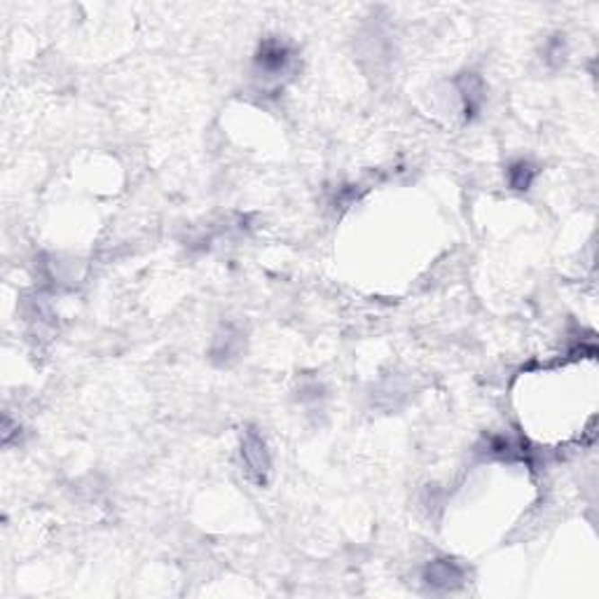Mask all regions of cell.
<instances>
[{"label":"cell","mask_w":599,"mask_h":599,"mask_svg":"<svg viewBox=\"0 0 599 599\" xmlns=\"http://www.w3.org/2000/svg\"><path fill=\"white\" fill-rule=\"evenodd\" d=\"M242 463L249 480H253L258 487L268 485L269 473H272V457L262 436L253 428L246 431L242 438Z\"/></svg>","instance_id":"obj_1"},{"label":"cell","mask_w":599,"mask_h":599,"mask_svg":"<svg viewBox=\"0 0 599 599\" xmlns=\"http://www.w3.org/2000/svg\"><path fill=\"white\" fill-rule=\"evenodd\" d=\"M293 59H295L293 49L288 48L284 40H279V38H268V40L258 48L255 66H258V71L265 73V77H272L274 80V77H281L291 71Z\"/></svg>","instance_id":"obj_2"},{"label":"cell","mask_w":599,"mask_h":599,"mask_svg":"<svg viewBox=\"0 0 599 599\" xmlns=\"http://www.w3.org/2000/svg\"><path fill=\"white\" fill-rule=\"evenodd\" d=\"M463 581H466V569H463L457 559L438 558L424 567V583H427L431 590H438V593L457 590V587L463 586Z\"/></svg>","instance_id":"obj_3"},{"label":"cell","mask_w":599,"mask_h":599,"mask_svg":"<svg viewBox=\"0 0 599 599\" xmlns=\"http://www.w3.org/2000/svg\"><path fill=\"white\" fill-rule=\"evenodd\" d=\"M457 92L463 103V118L473 119L485 103V83L478 73H462L457 77Z\"/></svg>","instance_id":"obj_4"},{"label":"cell","mask_w":599,"mask_h":599,"mask_svg":"<svg viewBox=\"0 0 599 599\" xmlns=\"http://www.w3.org/2000/svg\"><path fill=\"white\" fill-rule=\"evenodd\" d=\"M243 351V335L234 326H223L216 332L214 345H211V358L220 366L237 361Z\"/></svg>","instance_id":"obj_5"},{"label":"cell","mask_w":599,"mask_h":599,"mask_svg":"<svg viewBox=\"0 0 599 599\" xmlns=\"http://www.w3.org/2000/svg\"><path fill=\"white\" fill-rule=\"evenodd\" d=\"M506 176H508L510 190L524 192V190H529V188H532V183H534L536 166L532 164L529 160H517V162H513V164L508 166Z\"/></svg>","instance_id":"obj_6"},{"label":"cell","mask_w":599,"mask_h":599,"mask_svg":"<svg viewBox=\"0 0 599 599\" xmlns=\"http://www.w3.org/2000/svg\"><path fill=\"white\" fill-rule=\"evenodd\" d=\"M546 54L551 61H564V54H567L564 40H559V36H555V40H551V45H548Z\"/></svg>","instance_id":"obj_7"}]
</instances>
